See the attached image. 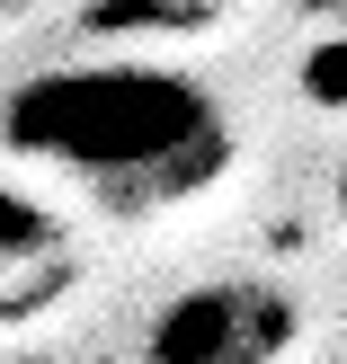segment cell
<instances>
[{
	"mask_svg": "<svg viewBox=\"0 0 347 364\" xmlns=\"http://www.w3.org/2000/svg\"><path fill=\"white\" fill-rule=\"evenodd\" d=\"M0 151L63 178L107 223L178 213L232 169V116L196 71L107 53V63L27 71L0 98Z\"/></svg>",
	"mask_w": 347,
	"mask_h": 364,
	"instance_id": "obj_1",
	"label": "cell"
},
{
	"mask_svg": "<svg viewBox=\"0 0 347 364\" xmlns=\"http://www.w3.org/2000/svg\"><path fill=\"white\" fill-rule=\"evenodd\" d=\"M303 347V302L267 276H214L152 311L143 364H285Z\"/></svg>",
	"mask_w": 347,
	"mask_h": 364,
	"instance_id": "obj_2",
	"label": "cell"
},
{
	"mask_svg": "<svg viewBox=\"0 0 347 364\" xmlns=\"http://www.w3.org/2000/svg\"><path fill=\"white\" fill-rule=\"evenodd\" d=\"M71 284H81V249H71V231L53 223L36 196L0 187V329L45 320Z\"/></svg>",
	"mask_w": 347,
	"mask_h": 364,
	"instance_id": "obj_3",
	"label": "cell"
},
{
	"mask_svg": "<svg viewBox=\"0 0 347 364\" xmlns=\"http://www.w3.org/2000/svg\"><path fill=\"white\" fill-rule=\"evenodd\" d=\"M303 89H312L321 107H347V45H321L312 71H303Z\"/></svg>",
	"mask_w": 347,
	"mask_h": 364,
	"instance_id": "obj_4",
	"label": "cell"
},
{
	"mask_svg": "<svg viewBox=\"0 0 347 364\" xmlns=\"http://www.w3.org/2000/svg\"><path fill=\"white\" fill-rule=\"evenodd\" d=\"M338 223H347V169H338Z\"/></svg>",
	"mask_w": 347,
	"mask_h": 364,
	"instance_id": "obj_5",
	"label": "cell"
}]
</instances>
